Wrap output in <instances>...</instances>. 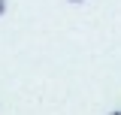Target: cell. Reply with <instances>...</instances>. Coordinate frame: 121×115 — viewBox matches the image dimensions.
<instances>
[{"label": "cell", "mask_w": 121, "mask_h": 115, "mask_svg": "<svg viewBox=\"0 0 121 115\" xmlns=\"http://www.w3.org/2000/svg\"><path fill=\"white\" fill-rule=\"evenodd\" d=\"M3 12H6V0H0V15H3Z\"/></svg>", "instance_id": "cell-1"}, {"label": "cell", "mask_w": 121, "mask_h": 115, "mask_svg": "<svg viewBox=\"0 0 121 115\" xmlns=\"http://www.w3.org/2000/svg\"><path fill=\"white\" fill-rule=\"evenodd\" d=\"M109 115H121V109H115V112H109Z\"/></svg>", "instance_id": "cell-2"}, {"label": "cell", "mask_w": 121, "mask_h": 115, "mask_svg": "<svg viewBox=\"0 0 121 115\" xmlns=\"http://www.w3.org/2000/svg\"><path fill=\"white\" fill-rule=\"evenodd\" d=\"M70 3H82V0H70Z\"/></svg>", "instance_id": "cell-3"}]
</instances>
